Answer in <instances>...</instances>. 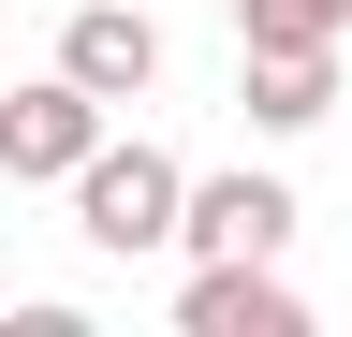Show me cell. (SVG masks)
Instances as JSON below:
<instances>
[{"instance_id":"1","label":"cell","mask_w":352,"mask_h":337,"mask_svg":"<svg viewBox=\"0 0 352 337\" xmlns=\"http://www.w3.org/2000/svg\"><path fill=\"white\" fill-rule=\"evenodd\" d=\"M176 220H191V161L147 147V132H103L74 176V235L103 249V264H147V249H176Z\"/></svg>"},{"instance_id":"3","label":"cell","mask_w":352,"mask_h":337,"mask_svg":"<svg viewBox=\"0 0 352 337\" xmlns=\"http://www.w3.org/2000/svg\"><path fill=\"white\" fill-rule=\"evenodd\" d=\"M176 249H191V264H279L294 249V191L279 176H191V220H176Z\"/></svg>"},{"instance_id":"2","label":"cell","mask_w":352,"mask_h":337,"mask_svg":"<svg viewBox=\"0 0 352 337\" xmlns=\"http://www.w3.org/2000/svg\"><path fill=\"white\" fill-rule=\"evenodd\" d=\"M103 132H118V103L88 89V73H59V59H44L30 89H0V176L15 191H74Z\"/></svg>"},{"instance_id":"4","label":"cell","mask_w":352,"mask_h":337,"mask_svg":"<svg viewBox=\"0 0 352 337\" xmlns=\"http://www.w3.org/2000/svg\"><path fill=\"white\" fill-rule=\"evenodd\" d=\"M59 73H88L103 103H147L162 89V15L147 0H74L59 15Z\"/></svg>"},{"instance_id":"8","label":"cell","mask_w":352,"mask_h":337,"mask_svg":"<svg viewBox=\"0 0 352 337\" xmlns=\"http://www.w3.org/2000/svg\"><path fill=\"white\" fill-rule=\"evenodd\" d=\"M0 323H15V293H0Z\"/></svg>"},{"instance_id":"5","label":"cell","mask_w":352,"mask_h":337,"mask_svg":"<svg viewBox=\"0 0 352 337\" xmlns=\"http://www.w3.org/2000/svg\"><path fill=\"white\" fill-rule=\"evenodd\" d=\"M176 323H191V337H308V293L279 264H191Z\"/></svg>"},{"instance_id":"7","label":"cell","mask_w":352,"mask_h":337,"mask_svg":"<svg viewBox=\"0 0 352 337\" xmlns=\"http://www.w3.org/2000/svg\"><path fill=\"white\" fill-rule=\"evenodd\" d=\"M279 45H352L323 0H235V59H279Z\"/></svg>"},{"instance_id":"6","label":"cell","mask_w":352,"mask_h":337,"mask_svg":"<svg viewBox=\"0 0 352 337\" xmlns=\"http://www.w3.org/2000/svg\"><path fill=\"white\" fill-rule=\"evenodd\" d=\"M235 103H250V132H323V117H338V45L235 59Z\"/></svg>"}]
</instances>
